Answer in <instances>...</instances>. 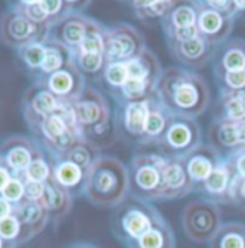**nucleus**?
I'll use <instances>...</instances> for the list:
<instances>
[{
	"label": "nucleus",
	"mask_w": 245,
	"mask_h": 248,
	"mask_svg": "<svg viewBox=\"0 0 245 248\" xmlns=\"http://www.w3.org/2000/svg\"><path fill=\"white\" fill-rule=\"evenodd\" d=\"M71 106L84 141L100 152L117 141L114 113L107 97L100 90L87 85L79 98Z\"/></svg>",
	"instance_id": "nucleus-2"
},
{
	"label": "nucleus",
	"mask_w": 245,
	"mask_h": 248,
	"mask_svg": "<svg viewBox=\"0 0 245 248\" xmlns=\"http://www.w3.org/2000/svg\"><path fill=\"white\" fill-rule=\"evenodd\" d=\"M41 203L48 211L52 227L58 228L72 209L74 196L66 189L58 185L54 179H51L45 184V192L41 199Z\"/></svg>",
	"instance_id": "nucleus-24"
},
{
	"label": "nucleus",
	"mask_w": 245,
	"mask_h": 248,
	"mask_svg": "<svg viewBox=\"0 0 245 248\" xmlns=\"http://www.w3.org/2000/svg\"><path fill=\"white\" fill-rule=\"evenodd\" d=\"M33 134L49 157H60L82 140L72 106L66 103L45 117Z\"/></svg>",
	"instance_id": "nucleus-5"
},
{
	"label": "nucleus",
	"mask_w": 245,
	"mask_h": 248,
	"mask_svg": "<svg viewBox=\"0 0 245 248\" xmlns=\"http://www.w3.org/2000/svg\"><path fill=\"white\" fill-rule=\"evenodd\" d=\"M182 160L189 178L196 186L208 179V176L221 165L224 157L209 143H202L199 147L182 157Z\"/></svg>",
	"instance_id": "nucleus-19"
},
{
	"label": "nucleus",
	"mask_w": 245,
	"mask_h": 248,
	"mask_svg": "<svg viewBox=\"0 0 245 248\" xmlns=\"http://www.w3.org/2000/svg\"><path fill=\"white\" fill-rule=\"evenodd\" d=\"M214 72H232L245 69V39L230 38L214 48Z\"/></svg>",
	"instance_id": "nucleus-23"
},
{
	"label": "nucleus",
	"mask_w": 245,
	"mask_h": 248,
	"mask_svg": "<svg viewBox=\"0 0 245 248\" xmlns=\"http://www.w3.org/2000/svg\"><path fill=\"white\" fill-rule=\"evenodd\" d=\"M48 36V28L33 23L26 16L9 7L0 15V41L9 48L17 51L31 42H44Z\"/></svg>",
	"instance_id": "nucleus-10"
},
{
	"label": "nucleus",
	"mask_w": 245,
	"mask_h": 248,
	"mask_svg": "<svg viewBox=\"0 0 245 248\" xmlns=\"http://www.w3.org/2000/svg\"><path fill=\"white\" fill-rule=\"evenodd\" d=\"M44 192H45V184H39V182L25 179V201L41 202Z\"/></svg>",
	"instance_id": "nucleus-45"
},
{
	"label": "nucleus",
	"mask_w": 245,
	"mask_h": 248,
	"mask_svg": "<svg viewBox=\"0 0 245 248\" xmlns=\"http://www.w3.org/2000/svg\"><path fill=\"white\" fill-rule=\"evenodd\" d=\"M45 155L42 144L31 136H9L0 146V159L15 176H23L31 163Z\"/></svg>",
	"instance_id": "nucleus-11"
},
{
	"label": "nucleus",
	"mask_w": 245,
	"mask_h": 248,
	"mask_svg": "<svg viewBox=\"0 0 245 248\" xmlns=\"http://www.w3.org/2000/svg\"><path fill=\"white\" fill-rule=\"evenodd\" d=\"M169 111L162 106L157 100V95L150 100L149 116L144 127V134L141 139L140 146H156L166 130V124L169 119Z\"/></svg>",
	"instance_id": "nucleus-27"
},
{
	"label": "nucleus",
	"mask_w": 245,
	"mask_h": 248,
	"mask_svg": "<svg viewBox=\"0 0 245 248\" xmlns=\"http://www.w3.org/2000/svg\"><path fill=\"white\" fill-rule=\"evenodd\" d=\"M100 156H101L100 150H97L95 147H92L87 141L81 140V141H78L74 147H71L66 153H63L60 157L71 160L72 163H75L77 166H79L81 169L88 172Z\"/></svg>",
	"instance_id": "nucleus-36"
},
{
	"label": "nucleus",
	"mask_w": 245,
	"mask_h": 248,
	"mask_svg": "<svg viewBox=\"0 0 245 248\" xmlns=\"http://www.w3.org/2000/svg\"><path fill=\"white\" fill-rule=\"evenodd\" d=\"M232 181V173L230 172L224 159L221 165L208 176V179L195 186L193 192H198L199 195H202V199H208L216 205H231L230 193Z\"/></svg>",
	"instance_id": "nucleus-21"
},
{
	"label": "nucleus",
	"mask_w": 245,
	"mask_h": 248,
	"mask_svg": "<svg viewBox=\"0 0 245 248\" xmlns=\"http://www.w3.org/2000/svg\"><path fill=\"white\" fill-rule=\"evenodd\" d=\"M146 46L143 33L128 23H116L106 29V63L128 62L138 57Z\"/></svg>",
	"instance_id": "nucleus-9"
},
{
	"label": "nucleus",
	"mask_w": 245,
	"mask_h": 248,
	"mask_svg": "<svg viewBox=\"0 0 245 248\" xmlns=\"http://www.w3.org/2000/svg\"><path fill=\"white\" fill-rule=\"evenodd\" d=\"M91 17L85 13H72L49 29V39H54L75 51L87 36Z\"/></svg>",
	"instance_id": "nucleus-20"
},
{
	"label": "nucleus",
	"mask_w": 245,
	"mask_h": 248,
	"mask_svg": "<svg viewBox=\"0 0 245 248\" xmlns=\"http://www.w3.org/2000/svg\"><path fill=\"white\" fill-rule=\"evenodd\" d=\"M184 235L196 244H209L222 227L219 205L208 199H195L184 205L181 214Z\"/></svg>",
	"instance_id": "nucleus-7"
},
{
	"label": "nucleus",
	"mask_w": 245,
	"mask_h": 248,
	"mask_svg": "<svg viewBox=\"0 0 245 248\" xmlns=\"http://www.w3.org/2000/svg\"><path fill=\"white\" fill-rule=\"evenodd\" d=\"M0 248H16L13 244H10V243H7L6 240H3L1 237H0Z\"/></svg>",
	"instance_id": "nucleus-50"
},
{
	"label": "nucleus",
	"mask_w": 245,
	"mask_h": 248,
	"mask_svg": "<svg viewBox=\"0 0 245 248\" xmlns=\"http://www.w3.org/2000/svg\"><path fill=\"white\" fill-rule=\"evenodd\" d=\"M15 175L10 172V169L4 165V162L0 159V192L3 190V187L9 184V181L13 178Z\"/></svg>",
	"instance_id": "nucleus-46"
},
{
	"label": "nucleus",
	"mask_w": 245,
	"mask_h": 248,
	"mask_svg": "<svg viewBox=\"0 0 245 248\" xmlns=\"http://www.w3.org/2000/svg\"><path fill=\"white\" fill-rule=\"evenodd\" d=\"M214 119L244 122L245 91H218Z\"/></svg>",
	"instance_id": "nucleus-28"
},
{
	"label": "nucleus",
	"mask_w": 245,
	"mask_h": 248,
	"mask_svg": "<svg viewBox=\"0 0 245 248\" xmlns=\"http://www.w3.org/2000/svg\"><path fill=\"white\" fill-rule=\"evenodd\" d=\"M198 22L196 1H176L172 10L160 20L163 33L168 35L173 31L195 26Z\"/></svg>",
	"instance_id": "nucleus-29"
},
{
	"label": "nucleus",
	"mask_w": 245,
	"mask_h": 248,
	"mask_svg": "<svg viewBox=\"0 0 245 248\" xmlns=\"http://www.w3.org/2000/svg\"><path fill=\"white\" fill-rule=\"evenodd\" d=\"M0 237L16 248L25 244L22 225L13 214L0 221Z\"/></svg>",
	"instance_id": "nucleus-40"
},
{
	"label": "nucleus",
	"mask_w": 245,
	"mask_h": 248,
	"mask_svg": "<svg viewBox=\"0 0 245 248\" xmlns=\"http://www.w3.org/2000/svg\"><path fill=\"white\" fill-rule=\"evenodd\" d=\"M234 16L235 20H241L245 23V1L243 0H234Z\"/></svg>",
	"instance_id": "nucleus-47"
},
{
	"label": "nucleus",
	"mask_w": 245,
	"mask_h": 248,
	"mask_svg": "<svg viewBox=\"0 0 245 248\" xmlns=\"http://www.w3.org/2000/svg\"><path fill=\"white\" fill-rule=\"evenodd\" d=\"M36 84L46 87L57 98L66 104H72L78 100L87 88L85 75L77 68L74 61L60 71L38 79Z\"/></svg>",
	"instance_id": "nucleus-15"
},
{
	"label": "nucleus",
	"mask_w": 245,
	"mask_h": 248,
	"mask_svg": "<svg viewBox=\"0 0 245 248\" xmlns=\"http://www.w3.org/2000/svg\"><path fill=\"white\" fill-rule=\"evenodd\" d=\"M125 66L128 79L146 82L157 90L159 79L163 74V66L153 51H150L149 48L144 49L138 57L125 62Z\"/></svg>",
	"instance_id": "nucleus-26"
},
{
	"label": "nucleus",
	"mask_w": 245,
	"mask_h": 248,
	"mask_svg": "<svg viewBox=\"0 0 245 248\" xmlns=\"http://www.w3.org/2000/svg\"><path fill=\"white\" fill-rule=\"evenodd\" d=\"M101 79L106 82L110 94L119 91L122 85L125 84V81L128 79L125 62L106 63V68H104V72H103V78Z\"/></svg>",
	"instance_id": "nucleus-38"
},
{
	"label": "nucleus",
	"mask_w": 245,
	"mask_h": 248,
	"mask_svg": "<svg viewBox=\"0 0 245 248\" xmlns=\"http://www.w3.org/2000/svg\"><path fill=\"white\" fill-rule=\"evenodd\" d=\"M74 63L77 68L88 77L95 79L103 78V72L106 68V58L104 55H91V54H72Z\"/></svg>",
	"instance_id": "nucleus-37"
},
{
	"label": "nucleus",
	"mask_w": 245,
	"mask_h": 248,
	"mask_svg": "<svg viewBox=\"0 0 245 248\" xmlns=\"http://www.w3.org/2000/svg\"><path fill=\"white\" fill-rule=\"evenodd\" d=\"M13 209H15V206H13L10 202H7V201L0 195V221L4 219V218L9 217V215H12V214H13Z\"/></svg>",
	"instance_id": "nucleus-48"
},
{
	"label": "nucleus",
	"mask_w": 245,
	"mask_h": 248,
	"mask_svg": "<svg viewBox=\"0 0 245 248\" xmlns=\"http://www.w3.org/2000/svg\"><path fill=\"white\" fill-rule=\"evenodd\" d=\"M125 248H176V235L170 224L163 218L144 235Z\"/></svg>",
	"instance_id": "nucleus-30"
},
{
	"label": "nucleus",
	"mask_w": 245,
	"mask_h": 248,
	"mask_svg": "<svg viewBox=\"0 0 245 248\" xmlns=\"http://www.w3.org/2000/svg\"><path fill=\"white\" fill-rule=\"evenodd\" d=\"M195 190V184L189 178L184 160L179 157H166L163 165V184L160 202L182 199Z\"/></svg>",
	"instance_id": "nucleus-17"
},
{
	"label": "nucleus",
	"mask_w": 245,
	"mask_h": 248,
	"mask_svg": "<svg viewBox=\"0 0 245 248\" xmlns=\"http://www.w3.org/2000/svg\"><path fill=\"white\" fill-rule=\"evenodd\" d=\"M68 248H98L94 244H90V243H75L72 246H69Z\"/></svg>",
	"instance_id": "nucleus-49"
},
{
	"label": "nucleus",
	"mask_w": 245,
	"mask_h": 248,
	"mask_svg": "<svg viewBox=\"0 0 245 248\" xmlns=\"http://www.w3.org/2000/svg\"><path fill=\"white\" fill-rule=\"evenodd\" d=\"M218 91H245V69L214 72Z\"/></svg>",
	"instance_id": "nucleus-41"
},
{
	"label": "nucleus",
	"mask_w": 245,
	"mask_h": 248,
	"mask_svg": "<svg viewBox=\"0 0 245 248\" xmlns=\"http://www.w3.org/2000/svg\"><path fill=\"white\" fill-rule=\"evenodd\" d=\"M230 203L245 212V179L235 178L232 181L231 193H230Z\"/></svg>",
	"instance_id": "nucleus-44"
},
{
	"label": "nucleus",
	"mask_w": 245,
	"mask_h": 248,
	"mask_svg": "<svg viewBox=\"0 0 245 248\" xmlns=\"http://www.w3.org/2000/svg\"><path fill=\"white\" fill-rule=\"evenodd\" d=\"M62 104L61 100L57 98L46 87L32 82L22 97V114L29 130L35 133L44 119L55 113Z\"/></svg>",
	"instance_id": "nucleus-13"
},
{
	"label": "nucleus",
	"mask_w": 245,
	"mask_h": 248,
	"mask_svg": "<svg viewBox=\"0 0 245 248\" xmlns=\"http://www.w3.org/2000/svg\"><path fill=\"white\" fill-rule=\"evenodd\" d=\"M17 57L29 74L32 82L38 78L44 58H45V41L44 42H31L17 49Z\"/></svg>",
	"instance_id": "nucleus-35"
},
{
	"label": "nucleus",
	"mask_w": 245,
	"mask_h": 248,
	"mask_svg": "<svg viewBox=\"0 0 245 248\" xmlns=\"http://www.w3.org/2000/svg\"><path fill=\"white\" fill-rule=\"evenodd\" d=\"M208 139L209 144L215 147L222 157H227L245 147V120L231 122L212 117Z\"/></svg>",
	"instance_id": "nucleus-16"
},
{
	"label": "nucleus",
	"mask_w": 245,
	"mask_h": 248,
	"mask_svg": "<svg viewBox=\"0 0 245 248\" xmlns=\"http://www.w3.org/2000/svg\"><path fill=\"white\" fill-rule=\"evenodd\" d=\"M156 95L170 114L196 120L206 113L211 104L206 79L192 69L176 65L163 68Z\"/></svg>",
	"instance_id": "nucleus-1"
},
{
	"label": "nucleus",
	"mask_w": 245,
	"mask_h": 248,
	"mask_svg": "<svg viewBox=\"0 0 245 248\" xmlns=\"http://www.w3.org/2000/svg\"><path fill=\"white\" fill-rule=\"evenodd\" d=\"M82 195L94 206L116 209L130 196L127 166L116 156L101 155L87 173Z\"/></svg>",
	"instance_id": "nucleus-3"
},
{
	"label": "nucleus",
	"mask_w": 245,
	"mask_h": 248,
	"mask_svg": "<svg viewBox=\"0 0 245 248\" xmlns=\"http://www.w3.org/2000/svg\"><path fill=\"white\" fill-rule=\"evenodd\" d=\"M150 100L152 98L143 101L116 103L114 123H116L119 139L137 144L141 143L147 116H149Z\"/></svg>",
	"instance_id": "nucleus-12"
},
{
	"label": "nucleus",
	"mask_w": 245,
	"mask_h": 248,
	"mask_svg": "<svg viewBox=\"0 0 245 248\" xmlns=\"http://www.w3.org/2000/svg\"><path fill=\"white\" fill-rule=\"evenodd\" d=\"M198 9V29L203 39H206L214 48L228 41L235 28L234 13H222L211 9L205 0L196 1Z\"/></svg>",
	"instance_id": "nucleus-14"
},
{
	"label": "nucleus",
	"mask_w": 245,
	"mask_h": 248,
	"mask_svg": "<svg viewBox=\"0 0 245 248\" xmlns=\"http://www.w3.org/2000/svg\"><path fill=\"white\" fill-rule=\"evenodd\" d=\"M209 248H245V224L224 222L211 240Z\"/></svg>",
	"instance_id": "nucleus-32"
},
{
	"label": "nucleus",
	"mask_w": 245,
	"mask_h": 248,
	"mask_svg": "<svg viewBox=\"0 0 245 248\" xmlns=\"http://www.w3.org/2000/svg\"><path fill=\"white\" fill-rule=\"evenodd\" d=\"M166 157L157 152L133 155L128 163L130 196L144 202H160L163 184V165Z\"/></svg>",
	"instance_id": "nucleus-6"
},
{
	"label": "nucleus",
	"mask_w": 245,
	"mask_h": 248,
	"mask_svg": "<svg viewBox=\"0 0 245 248\" xmlns=\"http://www.w3.org/2000/svg\"><path fill=\"white\" fill-rule=\"evenodd\" d=\"M225 163L230 169V172L232 173V178H241L245 179V147L224 157Z\"/></svg>",
	"instance_id": "nucleus-43"
},
{
	"label": "nucleus",
	"mask_w": 245,
	"mask_h": 248,
	"mask_svg": "<svg viewBox=\"0 0 245 248\" xmlns=\"http://www.w3.org/2000/svg\"><path fill=\"white\" fill-rule=\"evenodd\" d=\"M13 215L22 225L25 244L39 235L48 227V224H51L49 214L41 202L22 201L20 203L15 205Z\"/></svg>",
	"instance_id": "nucleus-22"
},
{
	"label": "nucleus",
	"mask_w": 245,
	"mask_h": 248,
	"mask_svg": "<svg viewBox=\"0 0 245 248\" xmlns=\"http://www.w3.org/2000/svg\"><path fill=\"white\" fill-rule=\"evenodd\" d=\"M23 178L26 181H33V182H39V184H46L48 181L52 179V163L49 156L45 153L39 157H36L31 166L28 168V170L25 172Z\"/></svg>",
	"instance_id": "nucleus-39"
},
{
	"label": "nucleus",
	"mask_w": 245,
	"mask_h": 248,
	"mask_svg": "<svg viewBox=\"0 0 245 248\" xmlns=\"http://www.w3.org/2000/svg\"><path fill=\"white\" fill-rule=\"evenodd\" d=\"M176 1L172 0H134L130 3V9L140 22H149L159 19L162 20L175 6Z\"/></svg>",
	"instance_id": "nucleus-33"
},
{
	"label": "nucleus",
	"mask_w": 245,
	"mask_h": 248,
	"mask_svg": "<svg viewBox=\"0 0 245 248\" xmlns=\"http://www.w3.org/2000/svg\"><path fill=\"white\" fill-rule=\"evenodd\" d=\"M0 195L13 206L25 201V179L23 176H13L9 184L3 187Z\"/></svg>",
	"instance_id": "nucleus-42"
},
{
	"label": "nucleus",
	"mask_w": 245,
	"mask_h": 248,
	"mask_svg": "<svg viewBox=\"0 0 245 248\" xmlns=\"http://www.w3.org/2000/svg\"><path fill=\"white\" fill-rule=\"evenodd\" d=\"M106 29L107 26L91 17L87 36L82 44L72 51V54H91V55H104L106 49Z\"/></svg>",
	"instance_id": "nucleus-34"
},
{
	"label": "nucleus",
	"mask_w": 245,
	"mask_h": 248,
	"mask_svg": "<svg viewBox=\"0 0 245 248\" xmlns=\"http://www.w3.org/2000/svg\"><path fill=\"white\" fill-rule=\"evenodd\" d=\"M202 143V128L196 119L169 114L166 130L156 149L165 157L182 159Z\"/></svg>",
	"instance_id": "nucleus-8"
},
{
	"label": "nucleus",
	"mask_w": 245,
	"mask_h": 248,
	"mask_svg": "<svg viewBox=\"0 0 245 248\" xmlns=\"http://www.w3.org/2000/svg\"><path fill=\"white\" fill-rule=\"evenodd\" d=\"M166 44L169 46L170 55L187 69L198 71L205 68L209 62H212L214 46L202 36H198L186 42H166Z\"/></svg>",
	"instance_id": "nucleus-18"
},
{
	"label": "nucleus",
	"mask_w": 245,
	"mask_h": 248,
	"mask_svg": "<svg viewBox=\"0 0 245 248\" xmlns=\"http://www.w3.org/2000/svg\"><path fill=\"white\" fill-rule=\"evenodd\" d=\"M72 61H74V57H72V51L69 48H66L65 45L48 38L45 41L44 63H42V68H41V72H39L38 78L33 82H36L38 79H41L44 77H48V75L60 71L62 68L68 66Z\"/></svg>",
	"instance_id": "nucleus-31"
},
{
	"label": "nucleus",
	"mask_w": 245,
	"mask_h": 248,
	"mask_svg": "<svg viewBox=\"0 0 245 248\" xmlns=\"http://www.w3.org/2000/svg\"><path fill=\"white\" fill-rule=\"evenodd\" d=\"M52 163V179L66 189L74 198L82 195L87 173L84 169L77 166L68 159L63 157H49Z\"/></svg>",
	"instance_id": "nucleus-25"
},
{
	"label": "nucleus",
	"mask_w": 245,
	"mask_h": 248,
	"mask_svg": "<svg viewBox=\"0 0 245 248\" xmlns=\"http://www.w3.org/2000/svg\"><path fill=\"white\" fill-rule=\"evenodd\" d=\"M163 218L162 212L153 203L128 196L114 209L111 217V232L117 241L127 247Z\"/></svg>",
	"instance_id": "nucleus-4"
}]
</instances>
